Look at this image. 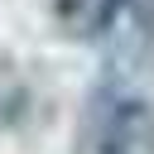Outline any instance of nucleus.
I'll use <instances>...</instances> for the list:
<instances>
[{"label": "nucleus", "instance_id": "f257e3e1", "mask_svg": "<svg viewBox=\"0 0 154 154\" xmlns=\"http://www.w3.org/2000/svg\"><path fill=\"white\" fill-rule=\"evenodd\" d=\"M82 149L91 154H154V106L120 91H96L82 116Z\"/></svg>", "mask_w": 154, "mask_h": 154}, {"label": "nucleus", "instance_id": "f03ea898", "mask_svg": "<svg viewBox=\"0 0 154 154\" xmlns=\"http://www.w3.org/2000/svg\"><path fill=\"white\" fill-rule=\"evenodd\" d=\"M130 0H58V24L72 38H96L116 24V14Z\"/></svg>", "mask_w": 154, "mask_h": 154}, {"label": "nucleus", "instance_id": "7ed1b4c3", "mask_svg": "<svg viewBox=\"0 0 154 154\" xmlns=\"http://www.w3.org/2000/svg\"><path fill=\"white\" fill-rule=\"evenodd\" d=\"M34 106V96H29V87L19 82V72H14V63H5L0 58V125H14L24 111Z\"/></svg>", "mask_w": 154, "mask_h": 154}]
</instances>
